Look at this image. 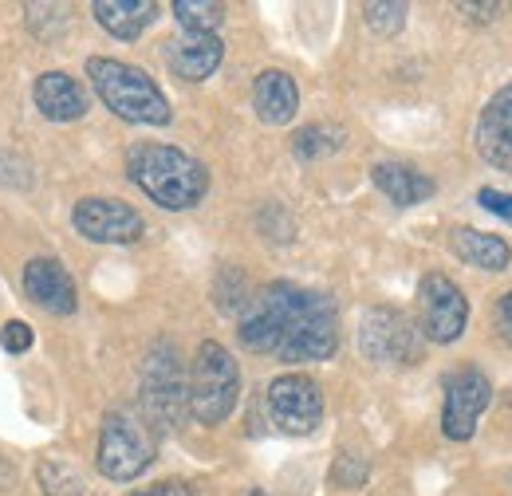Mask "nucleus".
Here are the masks:
<instances>
[{
	"instance_id": "obj_6",
	"label": "nucleus",
	"mask_w": 512,
	"mask_h": 496,
	"mask_svg": "<svg viewBox=\"0 0 512 496\" xmlns=\"http://www.w3.org/2000/svg\"><path fill=\"white\" fill-rule=\"evenodd\" d=\"M190 402H186V371H182V355L174 343H154L146 363H142V414L146 426L154 430H178V422L186 418Z\"/></svg>"
},
{
	"instance_id": "obj_25",
	"label": "nucleus",
	"mask_w": 512,
	"mask_h": 496,
	"mask_svg": "<svg viewBox=\"0 0 512 496\" xmlns=\"http://www.w3.org/2000/svg\"><path fill=\"white\" fill-rule=\"evenodd\" d=\"M0 347H4L8 355H24V351L32 347V327H28L24 319H8V323L0 327Z\"/></svg>"
},
{
	"instance_id": "obj_29",
	"label": "nucleus",
	"mask_w": 512,
	"mask_h": 496,
	"mask_svg": "<svg viewBox=\"0 0 512 496\" xmlns=\"http://www.w3.org/2000/svg\"><path fill=\"white\" fill-rule=\"evenodd\" d=\"M461 12H469L473 20H489L497 12V4H461Z\"/></svg>"
},
{
	"instance_id": "obj_27",
	"label": "nucleus",
	"mask_w": 512,
	"mask_h": 496,
	"mask_svg": "<svg viewBox=\"0 0 512 496\" xmlns=\"http://www.w3.org/2000/svg\"><path fill=\"white\" fill-rule=\"evenodd\" d=\"M130 496H197L186 485V481H158V485H150V489H138V493Z\"/></svg>"
},
{
	"instance_id": "obj_14",
	"label": "nucleus",
	"mask_w": 512,
	"mask_h": 496,
	"mask_svg": "<svg viewBox=\"0 0 512 496\" xmlns=\"http://www.w3.org/2000/svg\"><path fill=\"white\" fill-rule=\"evenodd\" d=\"M32 99H36L40 115L52 123H75L87 115V91L67 71H44L32 87Z\"/></svg>"
},
{
	"instance_id": "obj_4",
	"label": "nucleus",
	"mask_w": 512,
	"mask_h": 496,
	"mask_svg": "<svg viewBox=\"0 0 512 496\" xmlns=\"http://www.w3.org/2000/svg\"><path fill=\"white\" fill-rule=\"evenodd\" d=\"M237 398H241V371H237V359L205 339L193 355L190 367V386H186V402H190V414L201 426H221L233 410H237Z\"/></svg>"
},
{
	"instance_id": "obj_2",
	"label": "nucleus",
	"mask_w": 512,
	"mask_h": 496,
	"mask_svg": "<svg viewBox=\"0 0 512 496\" xmlns=\"http://www.w3.org/2000/svg\"><path fill=\"white\" fill-rule=\"evenodd\" d=\"M127 174L154 205H162L170 213L193 209L209 193V170L193 154L178 150V146H162V142L130 146Z\"/></svg>"
},
{
	"instance_id": "obj_20",
	"label": "nucleus",
	"mask_w": 512,
	"mask_h": 496,
	"mask_svg": "<svg viewBox=\"0 0 512 496\" xmlns=\"http://www.w3.org/2000/svg\"><path fill=\"white\" fill-rule=\"evenodd\" d=\"M174 16L190 36H217L225 20V4L217 0H174Z\"/></svg>"
},
{
	"instance_id": "obj_11",
	"label": "nucleus",
	"mask_w": 512,
	"mask_h": 496,
	"mask_svg": "<svg viewBox=\"0 0 512 496\" xmlns=\"http://www.w3.org/2000/svg\"><path fill=\"white\" fill-rule=\"evenodd\" d=\"M359 347L371 363H414L418 359V331L394 308H375L363 315Z\"/></svg>"
},
{
	"instance_id": "obj_13",
	"label": "nucleus",
	"mask_w": 512,
	"mask_h": 496,
	"mask_svg": "<svg viewBox=\"0 0 512 496\" xmlns=\"http://www.w3.org/2000/svg\"><path fill=\"white\" fill-rule=\"evenodd\" d=\"M477 150L489 166L512 170V83H505L477 119Z\"/></svg>"
},
{
	"instance_id": "obj_28",
	"label": "nucleus",
	"mask_w": 512,
	"mask_h": 496,
	"mask_svg": "<svg viewBox=\"0 0 512 496\" xmlns=\"http://www.w3.org/2000/svg\"><path fill=\"white\" fill-rule=\"evenodd\" d=\"M497 335L505 339V343H512V292L509 296H501V304H497Z\"/></svg>"
},
{
	"instance_id": "obj_16",
	"label": "nucleus",
	"mask_w": 512,
	"mask_h": 496,
	"mask_svg": "<svg viewBox=\"0 0 512 496\" xmlns=\"http://www.w3.org/2000/svg\"><path fill=\"white\" fill-rule=\"evenodd\" d=\"M253 107L260 115V123L268 126H284L296 119L300 111V91H296V79L288 71H260L253 79Z\"/></svg>"
},
{
	"instance_id": "obj_1",
	"label": "nucleus",
	"mask_w": 512,
	"mask_h": 496,
	"mask_svg": "<svg viewBox=\"0 0 512 496\" xmlns=\"http://www.w3.org/2000/svg\"><path fill=\"white\" fill-rule=\"evenodd\" d=\"M241 343L284 363H320L339 347V319L331 296L276 280L264 284L241 315Z\"/></svg>"
},
{
	"instance_id": "obj_18",
	"label": "nucleus",
	"mask_w": 512,
	"mask_h": 496,
	"mask_svg": "<svg viewBox=\"0 0 512 496\" xmlns=\"http://www.w3.org/2000/svg\"><path fill=\"white\" fill-rule=\"evenodd\" d=\"M453 252L465 260V264H473V268H481V272H505L512 260V248L505 237H493V233H477V229H453Z\"/></svg>"
},
{
	"instance_id": "obj_24",
	"label": "nucleus",
	"mask_w": 512,
	"mask_h": 496,
	"mask_svg": "<svg viewBox=\"0 0 512 496\" xmlns=\"http://www.w3.org/2000/svg\"><path fill=\"white\" fill-rule=\"evenodd\" d=\"M0 186L32 189V166H28L24 154H16V150H0Z\"/></svg>"
},
{
	"instance_id": "obj_12",
	"label": "nucleus",
	"mask_w": 512,
	"mask_h": 496,
	"mask_svg": "<svg viewBox=\"0 0 512 496\" xmlns=\"http://www.w3.org/2000/svg\"><path fill=\"white\" fill-rule=\"evenodd\" d=\"M24 296L48 315H71L79 304L75 280L56 256H36L24 264Z\"/></svg>"
},
{
	"instance_id": "obj_22",
	"label": "nucleus",
	"mask_w": 512,
	"mask_h": 496,
	"mask_svg": "<svg viewBox=\"0 0 512 496\" xmlns=\"http://www.w3.org/2000/svg\"><path fill=\"white\" fill-rule=\"evenodd\" d=\"M343 146V130L339 126H304L296 134V158H323L335 154Z\"/></svg>"
},
{
	"instance_id": "obj_5",
	"label": "nucleus",
	"mask_w": 512,
	"mask_h": 496,
	"mask_svg": "<svg viewBox=\"0 0 512 496\" xmlns=\"http://www.w3.org/2000/svg\"><path fill=\"white\" fill-rule=\"evenodd\" d=\"M154 449H158V437L146 426V418H138L134 410H111L103 418V430H99V473L107 481H134L150 469L154 461Z\"/></svg>"
},
{
	"instance_id": "obj_9",
	"label": "nucleus",
	"mask_w": 512,
	"mask_h": 496,
	"mask_svg": "<svg viewBox=\"0 0 512 496\" xmlns=\"http://www.w3.org/2000/svg\"><path fill=\"white\" fill-rule=\"evenodd\" d=\"M71 225L95 245H134L146 233L142 213L115 197H83L71 213Z\"/></svg>"
},
{
	"instance_id": "obj_7",
	"label": "nucleus",
	"mask_w": 512,
	"mask_h": 496,
	"mask_svg": "<svg viewBox=\"0 0 512 496\" xmlns=\"http://www.w3.org/2000/svg\"><path fill=\"white\" fill-rule=\"evenodd\" d=\"M264 406H268V418H272V426L280 434L304 437L323 422L320 382L308 378V374H280V378H272L268 394H264Z\"/></svg>"
},
{
	"instance_id": "obj_30",
	"label": "nucleus",
	"mask_w": 512,
	"mask_h": 496,
	"mask_svg": "<svg viewBox=\"0 0 512 496\" xmlns=\"http://www.w3.org/2000/svg\"><path fill=\"white\" fill-rule=\"evenodd\" d=\"M253 496H264V493H253Z\"/></svg>"
},
{
	"instance_id": "obj_8",
	"label": "nucleus",
	"mask_w": 512,
	"mask_h": 496,
	"mask_svg": "<svg viewBox=\"0 0 512 496\" xmlns=\"http://www.w3.org/2000/svg\"><path fill=\"white\" fill-rule=\"evenodd\" d=\"M418 311H422V335L430 343H453V339H461V331L469 323V300H465V292L449 276H442V272L422 276V284H418Z\"/></svg>"
},
{
	"instance_id": "obj_10",
	"label": "nucleus",
	"mask_w": 512,
	"mask_h": 496,
	"mask_svg": "<svg viewBox=\"0 0 512 496\" xmlns=\"http://www.w3.org/2000/svg\"><path fill=\"white\" fill-rule=\"evenodd\" d=\"M493 402V382L477 367H461L446 378V410H442V434L449 441H469L477 434V418Z\"/></svg>"
},
{
	"instance_id": "obj_15",
	"label": "nucleus",
	"mask_w": 512,
	"mask_h": 496,
	"mask_svg": "<svg viewBox=\"0 0 512 496\" xmlns=\"http://www.w3.org/2000/svg\"><path fill=\"white\" fill-rule=\"evenodd\" d=\"M221 56H225V44L217 36H178L166 44V67L186 79V83H201L209 79L217 67H221Z\"/></svg>"
},
{
	"instance_id": "obj_21",
	"label": "nucleus",
	"mask_w": 512,
	"mask_h": 496,
	"mask_svg": "<svg viewBox=\"0 0 512 496\" xmlns=\"http://www.w3.org/2000/svg\"><path fill=\"white\" fill-rule=\"evenodd\" d=\"M36 481H40L44 496H83L87 493L83 477H79L67 461H56V457H48V461L36 465Z\"/></svg>"
},
{
	"instance_id": "obj_23",
	"label": "nucleus",
	"mask_w": 512,
	"mask_h": 496,
	"mask_svg": "<svg viewBox=\"0 0 512 496\" xmlns=\"http://www.w3.org/2000/svg\"><path fill=\"white\" fill-rule=\"evenodd\" d=\"M406 4H363V16H367V28L379 32V36H394L402 32L406 24Z\"/></svg>"
},
{
	"instance_id": "obj_26",
	"label": "nucleus",
	"mask_w": 512,
	"mask_h": 496,
	"mask_svg": "<svg viewBox=\"0 0 512 496\" xmlns=\"http://www.w3.org/2000/svg\"><path fill=\"white\" fill-rule=\"evenodd\" d=\"M477 201L489 209V213H497V217H505L512 225V193H497V189H481L477 193Z\"/></svg>"
},
{
	"instance_id": "obj_3",
	"label": "nucleus",
	"mask_w": 512,
	"mask_h": 496,
	"mask_svg": "<svg viewBox=\"0 0 512 496\" xmlns=\"http://www.w3.org/2000/svg\"><path fill=\"white\" fill-rule=\"evenodd\" d=\"M87 79H91L95 95L107 103V111L119 115L123 123L166 126L174 119L170 99L162 95V87L142 67H130L123 60H107V56H91L87 60Z\"/></svg>"
},
{
	"instance_id": "obj_19",
	"label": "nucleus",
	"mask_w": 512,
	"mask_h": 496,
	"mask_svg": "<svg viewBox=\"0 0 512 496\" xmlns=\"http://www.w3.org/2000/svg\"><path fill=\"white\" fill-rule=\"evenodd\" d=\"M371 178H375V186L383 189L386 197L394 201V205H418V201H426L430 193H434V182L426 178V174H418L414 166H406V162H379L375 170H371Z\"/></svg>"
},
{
	"instance_id": "obj_17",
	"label": "nucleus",
	"mask_w": 512,
	"mask_h": 496,
	"mask_svg": "<svg viewBox=\"0 0 512 496\" xmlns=\"http://www.w3.org/2000/svg\"><path fill=\"white\" fill-rule=\"evenodd\" d=\"M91 12H95L103 32H111L119 40H138L154 24L158 4L154 0H95Z\"/></svg>"
}]
</instances>
